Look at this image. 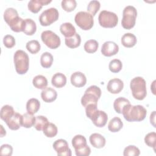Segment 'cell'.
<instances>
[{
	"label": "cell",
	"mask_w": 156,
	"mask_h": 156,
	"mask_svg": "<svg viewBox=\"0 0 156 156\" xmlns=\"http://www.w3.org/2000/svg\"><path fill=\"white\" fill-rule=\"evenodd\" d=\"M13 152V148L8 144H2L0 148V154L4 156H10Z\"/></svg>",
	"instance_id": "45"
},
{
	"label": "cell",
	"mask_w": 156,
	"mask_h": 156,
	"mask_svg": "<svg viewBox=\"0 0 156 156\" xmlns=\"http://www.w3.org/2000/svg\"><path fill=\"white\" fill-rule=\"evenodd\" d=\"M122 114L124 119L129 122L141 121L146 118L147 110L143 105H132L129 104L124 107Z\"/></svg>",
	"instance_id": "1"
},
{
	"label": "cell",
	"mask_w": 156,
	"mask_h": 156,
	"mask_svg": "<svg viewBox=\"0 0 156 156\" xmlns=\"http://www.w3.org/2000/svg\"><path fill=\"white\" fill-rule=\"evenodd\" d=\"M71 83L76 87H82L87 83V78L85 74L80 71H76L71 76Z\"/></svg>",
	"instance_id": "14"
},
{
	"label": "cell",
	"mask_w": 156,
	"mask_h": 156,
	"mask_svg": "<svg viewBox=\"0 0 156 156\" xmlns=\"http://www.w3.org/2000/svg\"><path fill=\"white\" fill-rule=\"evenodd\" d=\"M99 24L105 28H112L115 27L118 23V17L114 12L102 10L98 16Z\"/></svg>",
	"instance_id": "6"
},
{
	"label": "cell",
	"mask_w": 156,
	"mask_h": 156,
	"mask_svg": "<svg viewBox=\"0 0 156 156\" xmlns=\"http://www.w3.org/2000/svg\"><path fill=\"white\" fill-rule=\"evenodd\" d=\"M40 102L35 98L29 99L26 103V110L27 113L34 115L40 109Z\"/></svg>",
	"instance_id": "24"
},
{
	"label": "cell",
	"mask_w": 156,
	"mask_h": 156,
	"mask_svg": "<svg viewBox=\"0 0 156 156\" xmlns=\"http://www.w3.org/2000/svg\"><path fill=\"white\" fill-rule=\"evenodd\" d=\"M101 96V90L100 88L96 85H91L85 90L81 98V104L84 107L90 104H97Z\"/></svg>",
	"instance_id": "4"
},
{
	"label": "cell",
	"mask_w": 156,
	"mask_h": 156,
	"mask_svg": "<svg viewBox=\"0 0 156 156\" xmlns=\"http://www.w3.org/2000/svg\"><path fill=\"white\" fill-rule=\"evenodd\" d=\"M123 126V122L118 117L112 118L108 124V129L112 132H117L119 131Z\"/></svg>",
	"instance_id": "26"
},
{
	"label": "cell",
	"mask_w": 156,
	"mask_h": 156,
	"mask_svg": "<svg viewBox=\"0 0 156 156\" xmlns=\"http://www.w3.org/2000/svg\"><path fill=\"white\" fill-rule=\"evenodd\" d=\"M90 142L94 147L100 149L104 147L106 140L104 136L98 133H94L90 136Z\"/></svg>",
	"instance_id": "17"
},
{
	"label": "cell",
	"mask_w": 156,
	"mask_h": 156,
	"mask_svg": "<svg viewBox=\"0 0 156 156\" xmlns=\"http://www.w3.org/2000/svg\"><path fill=\"white\" fill-rule=\"evenodd\" d=\"M74 20L76 24L84 30H90L94 24L93 16L84 11L77 12L75 15Z\"/></svg>",
	"instance_id": "7"
},
{
	"label": "cell",
	"mask_w": 156,
	"mask_h": 156,
	"mask_svg": "<svg viewBox=\"0 0 156 156\" xmlns=\"http://www.w3.org/2000/svg\"><path fill=\"white\" fill-rule=\"evenodd\" d=\"M4 45L7 48H12L15 45V39L11 35H6L3 38Z\"/></svg>",
	"instance_id": "44"
},
{
	"label": "cell",
	"mask_w": 156,
	"mask_h": 156,
	"mask_svg": "<svg viewBox=\"0 0 156 156\" xmlns=\"http://www.w3.org/2000/svg\"><path fill=\"white\" fill-rule=\"evenodd\" d=\"M99 47L98 42L95 40H89L84 44V49L88 53L95 52Z\"/></svg>",
	"instance_id": "36"
},
{
	"label": "cell",
	"mask_w": 156,
	"mask_h": 156,
	"mask_svg": "<svg viewBox=\"0 0 156 156\" xmlns=\"http://www.w3.org/2000/svg\"><path fill=\"white\" fill-rule=\"evenodd\" d=\"M51 0H30L28 2V9L32 13H38L43 5H47L51 2Z\"/></svg>",
	"instance_id": "16"
},
{
	"label": "cell",
	"mask_w": 156,
	"mask_h": 156,
	"mask_svg": "<svg viewBox=\"0 0 156 156\" xmlns=\"http://www.w3.org/2000/svg\"><path fill=\"white\" fill-rule=\"evenodd\" d=\"M26 49L31 54H37L40 50L41 46L40 43L35 40H32L28 41L26 45Z\"/></svg>",
	"instance_id": "37"
},
{
	"label": "cell",
	"mask_w": 156,
	"mask_h": 156,
	"mask_svg": "<svg viewBox=\"0 0 156 156\" xmlns=\"http://www.w3.org/2000/svg\"><path fill=\"white\" fill-rule=\"evenodd\" d=\"M72 145L75 150H78L85 147L87 145V140L82 135H76L72 139Z\"/></svg>",
	"instance_id": "25"
},
{
	"label": "cell",
	"mask_w": 156,
	"mask_h": 156,
	"mask_svg": "<svg viewBox=\"0 0 156 156\" xmlns=\"http://www.w3.org/2000/svg\"><path fill=\"white\" fill-rule=\"evenodd\" d=\"M130 87L133 98L137 100H143L147 94L146 83L141 77H135L132 79Z\"/></svg>",
	"instance_id": "2"
},
{
	"label": "cell",
	"mask_w": 156,
	"mask_h": 156,
	"mask_svg": "<svg viewBox=\"0 0 156 156\" xmlns=\"http://www.w3.org/2000/svg\"><path fill=\"white\" fill-rule=\"evenodd\" d=\"M18 17L19 16L18 12L14 8L9 7L6 9L4 11V19L8 25L10 24L13 21H15Z\"/></svg>",
	"instance_id": "22"
},
{
	"label": "cell",
	"mask_w": 156,
	"mask_h": 156,
	"mask_svg": "<svg viewBox=\"0 0 156 156\" xmlns=\"http://www.w3.org/2000/svg\"><path fill=\"white\" fill-rule=\"evenodd\" d=\"M15 70L19 74H25L29 69V58L27 54L23 50H17L13 55Z\"/></svg>",
	"instance_id": "3"
},
{
	"label": "cell",
	"mask_w": 156,
	"mask_h": 156,
	"mask_svg": "<svg viewBox=\"0 0 156 156\" xmlns=\"http://www.w3.org/2000/svg\"><path fill=\"white\" fill-rule=\"evenodd\" d=\"M35 117L33 115L26 113L22 115V126L25 128H30L34 126Z\"/></svg>",
	"instance_id": "33"
},
{
	"label": "cell",
	"mask_w": 156,
	"mask_h": 156,
	"mask_svg": "<svg viewBox=\"0 0 156 156\" xmlns=\"http://www.w3.org/2000/svg\"><path fill=\"white\" fill-rule=\"evenodd\" d=\"M156 133L155 132L148 133L144 137L145 143L151 147H152L154 150H155L156 146Z\"/></svg>",
	"instance_id": "38"
},
{
	"label": "cell",
	"mask_w": 156,
	"mask_h": 156,
	"mask_svg": "<svg viewBox=\"0 0 156 156\" xmlns=\"http://www.w3.org/2000/svg\"><path fill=\"white\" fill-rule=\"evenodd\" d=\"M53 148L57 152L58 155L61 156H71V151L69 147L68 144L65 140L58 139L53 143Z\"/></svg>",
	"instance_id": "10"
},
{
	"label": "cell",
	"mask_w": 156,
	"mask_h": 156,
	"mask_svg": "<svg viewBox=\"0 0 156 156\" xmlns=\"http://www.w3.org/2000/svg\"><path fill=\"white\" fill-rule=\"evenodd\" d=\"M5 123L10 129L18 130L22 126V115L15 112L13 115L5 121Z\"/></svg>",
	"instance_id": "12"
},
{
	"label": "cell",
	"mask_w": 156,
	"mask_h": 156,
	"mask_svg": "<svg viewBox=\"0 0 156 156\" xmlns=\"http://www.w3.org/2000/svg\"><path fill=\"white\" fill-rule=\"evenodd\" d=\"M41 97L44 102H52L57 99V93L54 88L46 87L41 92Z\"/></svg>",
	"instance_id": "15"
},
{
	"label": "cell",
	"mask_w": 156,
	"mask_h": 156,
	"mask_svg": "<svg viewBox=\"0 0 156 156\" xmlns=\"http://www.w3.org/2000/svg\"><path fill=\"white\" fill-rule=\"evenodd\" d=\"M129 104H130V102L127 99L123 97H119L115 100L113 102V107L118 113L121 114L122 113L124 107Z\"/></svg>",
	"instance_id": "27"
},
{
	"label": "cell",
	"mask_w": 156,
	"mask_h": 156,
	"mask_svg": "<svg viewBox=\"0 0 156 156\" xmlns=\"http://www.w3.org/2000/svg\"><path fill=\"white\" fill-rule=\"evenodd\" d=\"M59 16V13L57 9L51 7L44 10L39 17L40 24L43 26H48L56 21Z\"/></svg>",
	"instance_id": "8"
},
{
	"label": "cell",
	"mask_w": 156,
	"mask_h": 156,
	"mask_svg": "<svg viewBox=\"0 0 156 156\" xmlns=\"http://www.w3.org/2000/svg\"><path fill=\"white\" fill-rule=\"evenodd\" d=\"M61 5L64 10L70 12L75 9L77 6V2L75 0H63L62 1Z\"/></svg>",
	"instance_id": "41"
},
{
	"label": "cell",
	"mask_w": 156,
	"mask_h": 156,
	"mask_svg": "<svg viewBox=\"0 0 156 156\" xmlns=\"http://www.w3.org/2000/svg\"><path fill=\"white\" fill-rule=\"evenodd\" d=\"M108 120L107 114L102 110H98L96 115L91 119L93 123L98 127H104Z\"/></svg>",
	"instance_id": "18"
},
{
	"label": "cell",
	"mask_w": 156,
	"mask_h": 156,
	"mask_svg": "<svg viewBox=\"0 0 156 156\" xmlns=\"http://www.w3.org/2000/svg\"><path fill=\"white\" fill-rule=\"evenodd\" d=\"M101 7V4L99 1L96 0H93L89 2L87 5V10L89 13L91 15L94 16L98 12Z\"/></svg>",
	"instance_id": "40"
},
{
	"label": "cell",
	"mask_w": 156,
	"mask_h": 156,
	"mask_svg": "<svg viewBox=\"0 0 156 156\" xmlns=\"http://www.w3.org/2000/svg\"><path fill=\"white\" fill-rule=\"evenodd\" d=\"M119 51L118 45L113 41H107L104 43L101 48L102 54L106 57H110L115 55Z\"/></svg>",
	"instance_id": "11"
},
{
	"label": "cell",
	"mask_w": 156,
	"mask_h": 156,
	"mask_svg": "<svg viewBox=\"0 0 156 156\" xmlns=\"http://www.w3.org/2000/svg\"><path fill=\"white\" fill-rule=\"evenodd\" d=\"M49 122L48 119L46 117L39 115L37 116H35V121L34 124V127L36 129V130L38 131L43 130L44 126Z\"/></svg>",
	"instance_id": "35"
},
{
	"label": "cell",
	"mask_w": 156,
	"mask_h": 156,
	"mask_svg": "<svg viewBox=\"0 0 156 156\" xmlns=\"http://www.w3.org/2000/svg\"><path fill=\"white\" fill-rule=\"evenodd\" d=\"M136 42V37L132 33H126L121 38V43L124 47L126 48H132L134 46Z\"/></svg>",
	"instance_id": "20"
},
{
	"label": "cell",
	"mask_w": 156,
	"mask_h": 156,
	"mask_svg": "<svg viewBox=\"0 0 156 156\" xmlns=\"http://www.w3.org/2000/svg\"><path fill=\"white\" fill-rule=\"evenodd\" d=\"M32 83L35 88L43 90L48 85V80L43 75H37L33 79Z\"/></svg>",
	"instance_id": "29"
},
{
	"label": "cell",
	"mask_w": 156,
	"mask_h": 156,
	"mask_svg": "<svg viewBox=\"0 0 156 156\" xmlns=\"http://www.w3.org/2000/svg\"><path fill=\"white\" fill-rule=\"evenodd\" d=\"M137 16V11L132 5L126 6L122 12V18L121 24L123 28L130 29L134 27Z\"/></svg>",
	"instance_id": "5"
},
{
	"label": "cell",
	"mask_w": 156,
	"mask_h": 156,
	"mask_svg": "<svg viewBox=\"0 0 156 156\" xmlns=\"http://www.w3.org/2000/svg\"><path fill=\"white\" fill-rule=\"evenodd\" d=\"M37 30V26L35 22L30 19L27 18L24 20V25L23 32L27 35H32L34 34Z\"/></svg>",
	"instance_id": "23"
},
{
	"label": "cell",
	"mask_w": 156,
	"mask_h": 156,
	"mask_svg": "<svg viewBox=\"0 0 156 156\" xmlns=\"http://www.w3.org/2000/svg\"><path fill=\"white\" fill-rule=\"evenodd\" d=\"M61 33L65 37V38L71 37L76 33V28L71 23H64L61 24L60 27Z\"/></svg>",
	"instance_id": "21"
},
{
	"label": "cell",
	"mask_w": 156,
	"mask_h": 156,
	"mask_svg": "<svg viewBox=\"0 0 156 156\" xmlns=\"http://www.w3.org/2000/svg\"><path fill=\"white\" fill-rule=\"evenodd\" d=\"M75 153L77 156H88L91 153V149L88 145H87L82 149L75 150Z\"/></svg>",
	"instance_id": "46"
},
{
	"label": "cell",
	"mask_w": 156,
	"mask_h": 156,
	"mask_svg": "<svg viewBox=\"0 0 156 156\" xmlns=\"http://www.w3.org/2000/svg\"><path fill=\"white\" fill-rule=\"evenodd\" d=\"M81 42L80 36L76 33L73 37L65 38V44L69 48H76L80 46Z\"/></svg>",
	"instance_id": "28"
},
{
	"label": "cell",
	"mask_w": 156,
	"mask_h": 156,
	"mask_svg": "<svg viewBox=\"0 0 156 156\" xmlns=\"http://www.w3.org/2000/svg\"><path fill=\"white\" fill-rule=\"evenodd\" d=\"M155 112L154 111L152 112V113L151 115L150 122L154 126V127H155Z\"/></svg>",
	"instance_id": "47"
},
{
	"label": "cell",
	"mask_w": 156,
	"mask_h": 156,
	"mask_svg": "<svg viewBox=\"0 0 156 156\" xmlns=\"http://www.w3.org/2000/svg\"><path fill=\"white\" fill-rule=\"evenodd\" d=\"M122 68V64L120 60L113 59L111 60L108 65V68L110 71L113 73H117L121 70Z\"/></svg>",
	"instance_id": "39"
},
{
	"label": "cell",
	"mask_w": 156,
	"mask_h": 156,
	"mask_svg": "<svg viewBox=\"0 0 156 156\" xmlns=\"http://www.w3.org/2000/svg\"><path fill=\"white\" fill-rule=\"evenodd\" d=\"M43 133L48 138L54 137L57 134V126L51 122H48L43 129Z\"/></svg>",
	"instance_id": "31"
},
{
	"label": "cell",
	"mask_w": 156,
	"mask_h": 156,
	"mask_svg": "<svg viewBox=\"0 0 156 156\" xmlns=\"http://www.w3.org/2000/svg\"><path fill=\"white\" fill-rule=\"evenodd\" d=\"M42 41L50 49H56L60 46L61 41L60 37L52 30H44L41 34Z\"/></svg>",
	"instance_id": "9"
},
{
	"label": "cell",
	"mask_w": 156,
	"mask_h": 156,
	"mask_svg": "<svg viewBox=\"0 0 156 156\" xmlns=\"http://www.w3.org/2000/svg\"><path fill=\"white\" fill-rule=\"evenodd\" d=\"M98 109L97 107V104H90L87 105L85 107V113L87 116L90 118L91 120L94 117L96 113L98 112Z\"/></svg>",
	"instance_id": "43"
},
{
	"label": "cell",
	"mask_w": 156,
	"mask_h": 156,
	"mask_svg": "<svg viewBox=\"0 0 156 156\" xmlns=\"http://www.w3.org/2000/svg\"><path fill=\"white\" fill-rule=\"evenodd\" d=\"M140 154V149L134 145H129L125 147L123 152L124 156H138Z\"/></svg>",
	"instance_id": "42"
},
{
	"label": "cell",
	"mask_w": 156,
	"mask_h": 156,
	"mask_svg": "<svg viewBox=\"0 0 156 156\" xmlns=\"http://www.w3.org/2000/svg\"><path fill=\"white\" fill-rule=\"evenodd\" d=\"M24 25V20L22 19L19 16L9 26H10V29L13 31L15 32H20L23 31Z\"/></svg>",
	"instance_id": "34"
},
{
	"label": "cell",
	"mask_w": 156,
	"mask_h": 156,
	"mask_svg": "<svg viewBox=\"0 0 156 156\" xmlns=\"http://www.w3.org/2000/svg\"><path fill=\"white\" fill-rule=\"evenodd\" d=\"M51 83L56 88H62L66 83V77L63 73H57L52 77Z\"/></svg>",
	"instance_id": "19"
},
{
	"label": "cell",
	"mask_w": 156,
	"mask_h": 156,
	"mask_svg": "<svg viewBox=\"0 0 156 156\" xmlns=\"http://www.w3.org/2000/svg\"><path fill=\"white\" fill-rule=\"evenodd\" d=\"M53 62V56L49 52H43L40 57V63L42 67L48 68L51 66Z\"/></svg>",
	"instance_id": "30"
},
{
	"label": "cell",
	"mask_w": 156,
	"mask_h": 156,
	"mask_svg": "<svg viewBox=\"0 0 156 156\" xmlns=\"http://www.w3.org/2000/svg\"><path fill=\"white\" fill-rule=\"evenodd\" d=\"M14 113L15 112L12 106L9 105H5L1 109V119L5 122L9 118H10L13 115Z\"/></svg>",
	"instance_id": "32"
},
{
	"label": "cell",
	"mask_w": 156,
	"mask_h": 156,
	"mask_svg": "<svg viewBox=\"0 0 156 156\" xmlns=\"http://www.w3.org/2000/svg\"><path fill=\"white\" fill-rule=\"evenodd\" d=\"M124 87L123 82L118 78L110 79L107 85V90L112 94L119 93Z\"/></svg>",
	"instance_id": "13"
}]
</instances>
